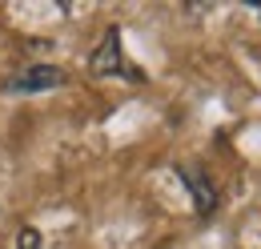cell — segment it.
<instances>
[{"label":"cell","mask_w":261,"mask_h":249,"mask_svg":"<svg viewBox=\"0 0 261 249\" xmlns=\"http://www.w3.org/2000/svg\"><path fill=\"white\" fill-rule=\"evenodd\" d=\"M61 85H65V72L57 64H33L8 81V93H40V89H61Z\"/></svg>","instance_id":"cell-1"},{"label":"cell","mask_w":261,"mask_h":249,"mask_svg":"<svg viewBox=\"0 0 261 249\" xmlns=\"http://www.w3.org/2000/svg\"><path fill=\"white\" fill-rule=\"evenodd\" d=\"M93 72H97V77H109V72H125V77H133V72H129V61L121 57V32H117V29L105 32L100 48L93 53Z\"/></svg>","instance_id":"cell-2"},{"label":"cell","mask_w":261,"mask_h":249,"mask_svg":"<svg viewBox=\"0 0 261 249\" xmlns=\"http://www.w3.org/2000/svg\"><path fill=\"white\" fill-rule=\"evenodd\" d=\"M181 177L193 185V193H197V213H209L213 209V185L201 177V169H193V165H181Z\"/></svg>","instance_id":"cell-3"},{"label":"cell","mask_w":261,"mask_h":249,"mask_svg":"<svg viewBox=\"0 0 261 249\" xmlns=\"http://www.w3.org/2000/svg\"><path fill=\"white\" fill-rule=\"evenodd\" d=\"M16 249H40V237H36V229H20V245Z\"/></svg>","instance_id":"cell-4"},{"label":"cell","mask_w":261,"mask_h":249,"mask_svg":"<svg viewBox=\"0 0 261 249\" xmlns=\"http://www.w3.org/2000/svg\"><path fill=\"white\" fill-rule=\"evenodd\" d=\"M257 8H261V4H257Z\"/></svg>","instance_id":"cell-5"}]
</instances>
